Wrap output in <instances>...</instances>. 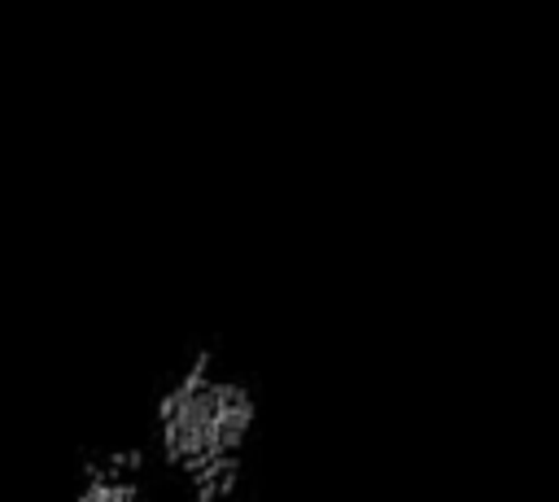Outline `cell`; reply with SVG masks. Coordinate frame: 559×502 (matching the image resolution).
<instances>
[{"instance_id":"obj_1","label":"cell","mask_w":559,"mask_h":502,"mask_svg":"<svg viewBox=\"0 0 559 502\" xmlns=\"http://www.w3.org/2000/svg\"><path fill=\"white\" fill-rule=\"evenodd\" d=\"M140 432L153 450L162 493L179 502H236L258 467L266 397L223 340L201 336L157 371Z\"/></svg>"},{"instance_id":"obj_2","label":"cell","mask_w":559,"mask_h":502,"mask_svg":"<svg viewBox=\"0 0 559 502\" xmlns=\"http://www.w3.org/2000/svg\"><path fill=\"white\" fill-rule=\"evenodd\" d=\"M70 502H148L162 493V476L144 432L100 437L70 454L66 463Z\"/></svg>"}]
</instances>
